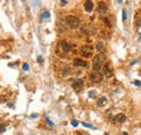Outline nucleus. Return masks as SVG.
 <instances>
[{
	"label": "nucleus",
	"instance_id": "f03ea898",
	"mask_svg": "<svg viewBox=\"0 0 141 135\" xmlns=\"http://www.w3.org/2000/svg\"><path fill=\"white\" fill-rule=\"evenodd\" d=\"M65 23H66V25L70 29H77L80 25V21L78 17H76V16L67 15L65 17Z\"/></svg>",
	"mask_w": 141,
	"mask_h": 135
},
{
	"label": "nucleus",
	"instance_id": "423d86ee",
	"mask_svg": "<svg viewBox=\"0 0 141 135\" xmlns=\"http://www.w3.org/2000/svg\"><path fill=\"white\" fill-rule=\"evenodd\" d=\"M98 11H99V13L101 14H104L107 12V6L105 2H99V4H98Z\"/></svg>",
	"mask_w": 141,
	"mask_h": 135
},
{
	"label": "nucleus",
	"instance_id": "f8f14e48",
	"mask_svg": "<svg viewBox=\"0 0 141 135\" xmlns=\"http://www.w3.org/2000/svg\"><path fill=\"white\" fill-rule=\"evenodd\" d=\"M107 103V99H106V97L105 96H102V97H100L99 99H98V102H97V105L99 107H103V106H105Z\"/></svg>",
	"mask_w": 141,
	"mask_h": 135
},
{
	"label": "nucleus",
	"instance_id": "0eeeda50",
	"mask_svg": "<svg viewBox=\"0 0 141 135\" xmlns=\"http://www.w3.org/2000/svg\"><path fill=\"white\" fill-rule=\"evenodd\" d=\"M103 75H105L106 77H112L113 76V71L112 69L110 68V64H105L104 66H103Z\"/></svg>",
	"mask_w": 141,
	"mask_h": 135
},
{
	"label": "nucleus",
	"instance_id": "2eb2a0df",
	"mask_svg": "<svg viewBox=\"0 0 141 135\" xmlns=\"http://www.w3.org/2000/svg\"><path fill=\"white\" fill-rule=\"evenodd\" d=\"M88 26L87 25H84V26H82L80 27V34L82 35H87L88 34Z\"/></svg>",
	"mask_w": 141,
	"mask_h": 135
},
{
	"label": "nucleus",
	"instance_id": "c756f323",
	"mask_svg": "<svg viewBox=\"0 0 141 135\" xmlns=\"http://www.w3.org/2000/svg\"><path fill=\"white\" fill-rule=\"evenodd\" d=\"M61 3L62 4H65V3H66V0H61Z\"/></svg>",
	"mask_w": 141,
	"mask_h": 135
},
{
	"label": "nucleus",
	"instance_id": "39448f33",
	"mask_svg": "<svg viewBox=\"0 0 141 135\" xmlns=\"http://www.w3.org/2000/svg\"><path fill=\"white\" fill-rule=\"evenodd\" d=\"M61 49H62V51L64 52V53H67V52L70 51L72 46H70V44L66 41V40H63V41L61 42Z\"/></svg>",
	"mask_w": 141,
	"mask_h": 135
},
{
	"label": "nucleus",
	"instance_id": "9b49d317",
	"mask_svg": "<svg viewBox=\"0 0 141 135\" xmlns=\"http://www.w3.org/2000/svg\"><path fill=\"white\" fill-rule=\"evenodd\" d=\"M114 118H115V121L118 122V123H124L126 121V116L124 114H118L114 117Z\"/></svg>",
	"mask_w": 141,
	"mask_h": 135
},
{
	"label": "nucleus",
	"instance_id": "7c9ffc66",
	"mask_svg": "<svg viewBox=\"0 0 141 135\" xmlns=\"http://www.w3.org/2000/svg\"><path fill=\"white\" fill-rule=\"evenodd\" d=\"M117 2L120 4V3H122V2H123V0H117Z\"/></svg>",
	"mask_w": 141,
	"mask_h": 135
},
{
	"label": "nucleus",
	"instance_id": "c85d7f7f",
	"mask_svg": "<svg viewBox=\"0 0 141 135\" xmlns=\"http://www.w3.org/2000/svg\"><path fill=\"white\" fill-rule=\"evenodd\" d=\"M33 1H34L36 4H39V3H40V1H39V0H33Z\"/></svg>",
	"mask_w": 141,
	"mask_h": 135
},
{
	"label": "nucleus",
	"instance_id": "a878e982",
	"mask_svg": "<svg viewBox=\"0 0 141 135\" xmlns=\"http://www.w3.org/2000/svg\"><path fill=\"white\" fill-rule=\"evenodd\" d=\"M104 22H105V24H106V26H111V23L107 19H104Z\"/></svg>",
	"mask_w": 141,
	"mask_h": 135
},
{
	"label": "nucleus",
	"instance_id": "9d476101",
	"mask_svg": "<svg viewBox=\"0 0 141 135\" xmlns=\"http://www.w3.org/2000/svg\"><path fill=\"white\" fill-rule=\"evenodd\" d=\"M73 64H74V66H76V67H86L87 66V62L82 61V59H80V58L74 59Z\"/></svg>",
	"mask_w": 141,
	"mask_h": 135
},
{
	"label": "nucleus",
	"instance_id": "cd10ccee",
	"mask_svg": "<svg viewBox=\"0 0 141 135\" xmlns=\"http://www.w3.org/2000/svg\"><path fill=\"white\" fill-rule=\"evenodd\" d=\"M3 132H4V125L2 124L1 125V133H3Z\"/></svg>",
	"mask_w": 141,
	"mask_h": 135
},
{
	"label": "nucleus",
	"instance_id": "20e7f679",
	"mask_svg": "<svg viewBox=\"0 0 141 135\" xmlns=\"http://www.w3.org/2000/svg\"><path fill=\"white\" fill-rule=\"evenodd\" d=\"M90 79L94 83H101L103 80V72L100 71H91L90 72Z\"/></svg>",
	"mask_w": 141,
	"mask_h": 135
},
{
	"label": "nucleus",
	"instance_id": "f257e3e1",
	"mask_svg": "<svg viewBox=\"0 0 141 135\" xmlns=\"http://www.w3.org/2000/svg\"><path fill=\"white\" fill-rule=\"evenodd\" d=\"M106 59V57L103 53H99L95 57H94V64H92V68L94 71H100L101 68H103V63Z\"/></svg>",
	"mask_w": 141,
	"mask_h": 135
},
{
	"label": "nucleus",
	"instance_id": "b1692460",
	"mask_svg": "<svg viewBox=\"0 0 141 135\" xmlns=\"http://www.w3.org/2000/svg\"><path fill=\"white\" fill-rule=\"evenodd\" d=\"M137 27H141V19H137Z\"/></svg>",
	"mask_w": 141,
	"mask_h": 135
},
{
	"label": "nucleus",
	"instance_id": "f704fd0d",
	"mask_svg": "<svg viewBox=\"0 0 141 135\" xmlns=\"http://www.w3.org/2000/svg\"><path fill=\"white\" fill-rule=\"evenodd\" d=\"M85 135H87V134H85Z\"/></svg>",
	"mask_w": 141,
	"mask_h": 135
},
{
	"label": "nucleus",
	"instance_id": "2f4dec72",
	"mask_svg": "<svg viewBox=\"0 0 141 135\" xmlns=\"http://www.w3.org/2000/svg\"><path fill=\"white\" fill-rule=\"evenodd\" d=\"M123 135H128V133H126V132H124V133H123Z\"/></svg>",
	"mask_w": 141,
	"mask_h": 135
},
{
	"label": "nucleus",
	"instance_id": "4468645a",
	"mask_svg": "<svg viewBox=\"0 0 141 135\" xmlns=\"http://www.w3.org/2000/svg\"><path fill=\"white\" fill-rule=\"evenodd\" d=\"M50 17V12L49 11H44L40 15V19H49Z\"/></svg>",
	"mask_w": 141,
	"mask_h": 135
},
{
	"label": "nucleus",
	"instance_id": "393cba45",
	"mask_svg": "<svg viewBox=\"0 0 141 135\" xmlns=\"http://www.w3.org/2000/svg\"><path fill=\"white\" fill-rule=\"evenodd\" d=\"M37 61H38V63H42V56L39 55L38 57H37Z\"/></svg>",
	"mask_w": 141,
	"mask_h": 135
},
{
	"label": "nucleus",
	"instance_id": "72a5a7b5",
	"mask_svg": "<svg viewBox=\"0 0 141 135\" xmlns=\"http://www.w3.org/2000/svg\"><path fill=\"white\" fill-rule=\"evenodd\" d=\"M12 1H14V0H12Z\"/></svg>",
	"mask_w": 141,
	"mask_h": 135
},
{
	"label": "nucleus",
	"instance_id": "473e14b6",
	"mask_svg": "<svg viewBox=\"0 0 141 135\" xmlns=\"http://www.w3.org/2000/svg\"><path fill=\"white\" fill-rule=\"evenodd\" d=\"M140 40H141V32H140Z\"/></svg>",
	"mask_w": 141,
	"mask_h": 135
},
{
	"label": "nucleus",
	"instance_id": "412c9836",
	"mask_svg": "<svg viewBox=\"0 0 141 135\" xmlns=\"http://www.w3.org/2000/svg\"><path fill=\"white\" fill-rule=\"evenodd\" d=\"M70 123H72L73 126H77V125H78V122H77L76 120H72V121H70Z\"/></svg>",
	"mask_w": 141,
	"mask_h": 135
},
{
	"label": "nucleus",
	"instance_id": "6e6552de",
	"mask_svg": "<svg viewBox=\"0 0 141 135\" xmlns=\"http://www.w3.org/2000/svg\"><path fill=\"white\" fill-rule=\"evenodd\" d=\"M84 80L82 79H78V80H75L74 82L72 83V87L73 89H75V90H77V89H79V87H82V86H84Z\"/></svg>",
	"mask_w": 141,
	"mask_h": 135
},
{
	"label": "nucleus",
	"instance_id": "a211bd4d",
	"mask_svg": "<svg viewBox=\"0 0 141 135\" xmlns=\"http://www.w3.org/2000/svg\"><path fill=\"white\" fill-rule=\"evenodd\" d=\"M97 95V92H95V90H90L89 93H88V96L90 97V98H94Z\"/></svg>",
	"mask_w": 141,
	"mask_h": 135
},
{
	"label": "nucleus",
	"instance_id": "4be33fe9",
	"mask_svg": "<svg viewBox=\"0 0 141 135\" xmlns=\"http://www.w3.org/2000/svg\"><path fill=\"white\" fill-rule=\"evenodd\" d=\"M126 17H127V14H126V10H123V21H126Z\"/></svg>",
	"mask_w": 141,
	"mask_h": 135
},
{
	"label": "nucleus",
	"instance_id": "aec40b11",
	"mask_svg": "<svg viewBox=\"0 0 141 135\" xmlns=\"http://www.w3.org/2000/svg\"><path fill=\"white\" fill-rule=\"evenodd\" d=\"M28 68H29V67H28V64H27V63H24V64H23V70H24V71H27V70H28Z\"/></svg>",
	"mask_w": 141,
	"mask_h": 135
},
{
	"label": "nucleus",
	"instance_id": "6ab92c4d",
	"mask_svg": "<svg viewBox=\"0 0 141 135\" xmlns=\"http://www.w3.org/2000/svg\"><path fill=\"white\" fill-rule=\"evenodd\" d=\"M44 118H45V120H46V122H47V123H48V124H49V125H50V126H54V123H53V122H52V121H51V120H50L49 118H48V117H47V116H45V117H44Z\"/></svg>",
	"mask_w": 141,
	"mask_h": 135
},
{
	"label": "nucleus",
	"instance_id": "1a4fd4ad",
	"mask_svg": "<svg viewBox=\"0 0 141 135\" xmlns=\"http://www.w3.org/2000/svg\"><path fill=\"white\" fill-rule=\"evenodd\" d=\"M84 7H85V10H86L87 12H91L92 10H94V2H92L91 0H86Z\"/></svg>",
	"mask_w": 141,
	"mask_h": 135
},
{
	"label": "nucleus",
	"instance_id": "7ed1b4c3",
	"mask_svg": "<svg viewBox=\"0 0 141 135\" xmlns=\"http://www.w3.org/2000/svg\"><path fill=\"white\" fill-rule=\"evenodd\" d=\"M79 52H80V55L82 56L89 58V57H91L92 54H94V48L90 46H84V47H82Z\"/></svg>",
	"mask_w": 141,
	"mask_h": 135
},
{
	"label": "nucleus",
	"instance_id": "f3484780",
	"mask_svg": "<svg viewBox=\"0 0 141 135\" xmlns=\"http://www.w3.org/2000/svg\"><path fill=\"white\" fill-rule=\"evenodd\" d=\"M82 126H86L88 127V129H92V130H97V127L94 126L92 124H89V123H87V122H82Z\"/></svg>",
	"mask_w": 141,
	"mask_h": 135
},
{
	"label": "nucleus",
	"instance_id": "dca6fc26",
	"mask_svg": "<svg viewBox=\"0 0 141 135\" xmlns=\"http://www.w3.org/2000/svg\"><path fill=\"white\" fill-rule=\"evenodd\" d=\"M103 48H104V44L102 43V42H97V44H95V50L99 52H101Z\"/></svg>",
	"mask_w": 141,
	"mask_h": 135
},
{
	"label": "nucleus",
	"instance_id": "bb28decb",
	"mask_svg": "<svg viewBox=\"0 0 141 135\" xmlns=\"http://www.w3.org/2000/svg\"><path fill=\"white\" fill-rule=\"evenodd\" d=\"M37 117V114H33V115H31V118H36Z\"/></svg>",
	"mask_w": 141,
	"mask_h": 135
},
{
	"label": "nucleus",
	"instance_id": "ddd939ff",
	"mask_svg": "<svg viewBox=\"0 0 141 135\" xmlns=\"http://www.w3.org/2000/svg\"><path fill=\"white\" fill-rule=\"evenodd\" d=\"M61 74H62V76H67V75H70V66H63L61 68Z\"/></svg>",
	"mask_w": 141,
	"mask_h": 135
},
{
	"label": "nucleus",
	"instance_id": "5701e85b",
	"mask_svg": "<svg viewBox=\"0 0 141 135\" xmlns=\"http://www.w3.org/2000/svg\"><path fill=\"white\" fill-rule=\"evenodd\" d=\"M133 84H136V86L140 87V86H141V82L139 81V80H135V81H133Z\"/></svg>",
	"mask_w": 141,
	"mask_h": 135
}]
</instances>
